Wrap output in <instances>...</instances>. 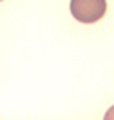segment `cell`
Wrapping results in <instances>:
<instances>
[{
  "mask_svg": "<svg viewBox=\"0 0 114 120\" xmlns=\"http://www.w3.org/2000/svg\"><path fill=\"white\" fill-rule=\"evenodd\" d=\"M71 15L79 22L93 24L105 16L106 0H71Z\"/></svg>",
  "mask_w": 114,
  "mask_h": 120,
  "instance_id": "6da1fadb",
  "label": "cell"
},
{
  "mask_svg": "<svg viewBox=\"0 0 114 120\" xmlns=\"http://www.w3.org/2000/svg\"><path fill=\"white\" fill-rule=\"evenodd\" d=\"M105 119H106V120H114V107L106 112V117H105Z\"/></svg>",
  "mask_w": 114,
  "mask_h": 120,
  "instance_id": "7a4b0ae2",
  "label": "cell"
},
{
  "mask_svg": "<svg viewBox=\"0 0 114 120\" xmlns=\"http://www.w3.org/2000/svg\"><path fill=\"white\" fill-rule=\"evenodd\" d=\"M0 2H2V0H0Z\"/></svg>",
  "mask_w": 114,
  "mask_h": 120,
  "instance_id": "3957f363",
  "label": "cell"
}]
</instances>
